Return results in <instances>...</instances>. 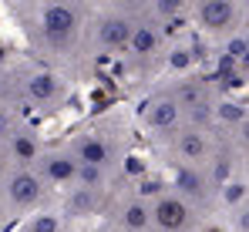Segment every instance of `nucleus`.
<instances>
[{
    "label": "nucleus",
    "instance_id": "obj_26",
    "mask_svg": "<svg viewBox=\"0 0 249 232\" xmlns=\"http://www.w3.org/2000/svg\"><path fill=\"white\" fill-rule=\"evenodd\" d=\"M246 108H249V101H246Z\"/></svg>",
    "mask_w": 249,
    "mask_h": 232
},
{
    "label": "nucleus",
    "instance_id": "obj_21",
    "mask_svg": "<svg viewBox=\"0 0 249 232\" xmlns=\"http://www.w3.org/2000/svg\"><path fill=\"white\" fill-rule=\"evenodd\" d=\"M20 121H24V115H20V111H14V108H0V145L10 138V131H14Z\"/></svg>",
    "mask_w": 249,
    "mask_h": 232
},
{
    "label": "nucleus",
    "instance_id": "obj_22",
    "mask_svg": "<svg viewBox=\"0 0 249 232\" xmlns=\"http://www.w3.org/2000/svg\"><path fill=\"white\" fill-rule=\"evenodd\" d=\"M229 232H249V198L229 215Z\"/></svg>",
    "mask_w": 249,
    "mask_h": 232
},
{
    "label": "nucleus",
    "instance_id": "obj_17",
    "mask_svg": "<svg viewBox=\"0 0 249 232\" xmlns=\"http://www.w3.org/2000/svg\"><path fill=\"white\" fill-rule=\"evenodd\" d=\"M249 118V108L246 101H239V98H229V94H219L215 98V131L219 135H229L236 125H243Z\"/></svg>",
    "mask_w": 249,
    "mask_h": 232
},
{
    "label": "nucleus",
    "instance_id": "obj_6",
    "mask_svg": "<svg viewBox=\"0 0 249 232\" xmlns=\"http://www.w3.org/2000/svg\"><path fill=\"white\" fill-rule=\"evenodd\" d=\"M189 27L199 37L222 44L226 37L249 27V3H243V0H196V3H189Z\"/></svg>",
    "mask_w": 249,
    "mask_h": 232
},
{
    "label": "nucleus",
    "instance_id": "obj_5",
    "mask_svg": "<svg viewBox=\"0 0 249 232\" xmlns=\"http://www.w3.org/2000/svg\"><path fill=\"white\" fill-rule=\"evenodd\" d=\"M168 44H172V37L165 34V27L159 20H152L148 14H142V20H138V27H135V34H131V40H128V47L122 54L124 74L131 81H152L165 68Z\"/></svg>",
    "mask_w": 249,
    "mask_h": 232
},
{
    "label": "nucleus",
    "instance_id": "obj_25",
    "mask_svg": "<svg viewBox=\"0 0 249 232\" xmlns=\"http://www.w3.org/2000/svg\"><path fill=\"white\" fill-rule=\"evenodd\" d=\"M10 219H7V212H3V205H0V232H3V226H7Z\"/></svg>",
    "mask_w": 249,
    "mask_h": 232
},
{
    "label": "nucleus",
    "instance_id": "obj_18",
    "mask_svg": "<svg viewBox=\"0 0 249 232\" xmlns=\"http://www.w3.org/2000/svg\"><path fill=\"white\" fill-rule=\"evenodd\" d=\"M17 232H71V226L61 219L57 205H47V209H41V212L20 219V229Z\"/></svg>",
    "mask_w": 249,
    "mask_h": 232
},
{
    "label": "nucleus",
    "instance_id": "obj_19",
    "mask_svg": "<svg viewBox=\"0 0 249 232\" xmlns=\"http://www.w3.org/2000/svg\"><path fill=\"white\" fill-rule=\"evenodd\" d=\"M226 138V148L232 155V161L236 165H249V118L243 125H236L229 135H222Z\"/></svg>",
    "mask_w": 249,
    "mask_h": 232
},
{
    "label": "nucleus",
    "instance_id": "obj_15",
    "mask_svg": "<svg viewBox=\"0 0 249 232\" xmlns=\"http://www.w3.org/2000/svg\"><path fill=\"white\" fill-rule=\"evenodd\" d=\"M3 152H7V158H10V165L34 168V161H37L41 152H44V138L37 135V128H34V125L20 121V125L10 131V138L3 142Z\"/></svg>",
    "mask_w": 249,
    "mask_h": 232
},
{
    "label": "nucleus",
    "instance_id": "obj_12",
    "mask_svg": "<svg viewBox=\"0 0 249 232\" xmlns=\"http://www.w3.org/2000/svg\"><path fill=\"white\" fill-rule=\"evenodd\" d=\"M202 229H206V219L189 202H182L172 189H165L159 198H152V232H202Z\"/></svg>",
    "mask_w": 249,
    "mask_h": 232
},
{
    "label": "nucleus",
    "instance_id": "obj_1",
    "mask_svg": "<svg viewBox=\"0 0 249 232\" xmlns=\"http://www.w3.org/2000/svg\"><path fill=\"white\" fill-rule=\"evenodd\" d=\"M20 37L37 64L54 68L57 74H78L88 64V20L91 7L78 0H31L10 3Z\"/></svg>",
    "mask_w": 249,
    "mask_h": 232
},
{
    "label": "nucleus",
    "instance_id": "obj_4",
    "mask_svg": "<svg viewBox=\"0 0 249 232\" xmlns=\"http://www.w3.org/2000/svg\"><path fill=\"white\" fill-rule=\"evenodd\" d=\"M14 77H17V111H37V115H57L68 98V77L57 74L54 68L37 64L34 57L27 61H14Z\"/></svg>",
    "mask_w": 249,
    "mask_h": 232
},
{
    "label": "nucleus",
    "instance_id": "obj_14",
    "mask_svg": "<svg viewBox=\"0 0 249 232\" xmlns=\"http://www.w3.org/2000/svg\"><path fill=\"white\" fill-rule=\"evenodd\" d=\"M105 205H108V195H98V192H88L81 185H71L64 192H57V212L68 226L74 222H91L98 215H105Z\"/></svg>",
    "mask_w": 249,
    "mask_h": 232
},
{
    "label": "nucleus",
    "instance_id": "obj_13",
    "mask_svg": "<svg viewBox=\"0 0 249 232\" xmlns=\"http://www.w3.org/2000/svg\"><path fill=\"white\" fill-rule=\"evenodd\" d=\"M34 172L41 175V182L51 192H64L78 182V172H81V161L71 155V148L64 142H54V145H44L41 158L34 161Z\"/></svg>",
    "mask_w": 249,
    "mask_h": 232
},
{
    "label": "nucleus",
    "instance_id": "obj_11",
    "mask_svg": "<svg viewBox=\"0 0 249 232\" xmlns=\"http://www.w3.org/2000/svg\"><path fill=\"white\" fill-rule=\"evenodd\" d=\"M105 222L115 232H152V202H145L124 182V189H115L108 195Z\"/></svg>",
    "mask_w": 249,
    "mask_h": 232
},
{
    "label": "nucleus",
    "instance_id": "obj_24",
    "mask_svg": "<svg viewBox=\"0 0 249 232\" xmlns=\"http://www.w3.org/2000/svg\"><path fill=\"white\" fill-rule=\"evenodd\" d=\"M91 232H115V229H111L108 222H98V226H94V229H91Z\"/></svg>",
    "mask_w": 249,
    "mask_h": 232
},
{
    "label": "nucleus",
    "instance_id": "obj_9",
    "mask_svg": "<svg viewBox=\"0 0 249 232\" xmlns=\"http://www.w3.org/2000/svg\"><path fill=\"white\" fill-rule=\"evenodd\" d=\"M138 125H142V131L155 145H162L165 138H172L182 128V105L175 101V94H172L168 84H155L142 98V105H138Z\"/></svg>",
    "mask_w": 249,
    "mask_h": 232
},
{
    "label": "nucleus",
    "instance_id": "obj_20",
    "mask_svg": "<svg viewBox=\"0 0 249 232\" xmlns=\"http://www.w3.org/2000/svg\"><path fill=\"white\" fill-rule=\"evenodd\" d=\"M0 108L17 111V77H14V61H0Z\"/></svg>",
    "mask_w": 249,
    "mask_h": 232
},
{
    "label": "nucleus",
    "instance_id": "obj_16",
    "mask_svg": "<svg viewBox=\"0 0 249 232\" xmlns=\"http://www.w3.org/2000/svg\"><path fill=\"white\" fill-rule=\"evenodd\" d=\"M196 64H199V54L189 40H172L168 44V54H165V68L172 77H185V74H196Z\"/></svg>",
    "mask_w": 249,
    "mask_h": 232
},
{
    "label": "nucleus",
    "instance_id": "obj_8",
    "mask_svg": "<svg viewBox=\"0 0 249 232\" xmlns=\"http://www.w3.org/2000/svg\"><path fill=\"white\" fill-rule=\"evenodd\" d=\"M47 198H51V189L41 182V175L34 168L14 165L0 185V205H3L7 219H27V215L41 212L47 209Z\"/></svg>",
    "mask_w": 249,
    "mask_h": 232
},
{
    "label": "nucleus",
    "instance_id": "obj_7",
    "mask_svg": "<svg viewBox=\"0 0 249 232\" xmlns=\"http://www.w3.org/2000/svg\"><path fill=\"white\" fill-rule=\"evenodd\" d=\"M165 182L202 219L219 212V182L212 178L209 168H202V165H165Z\"/></svg>",
    "mask_w": 249,
    "mask_h": 232
},
{
    "label": "nucleus",
    "instance_id": "obj_10",
    "mask_svg": "<svg viewBox=\"0 0 249 232\" xmlns=\"http://www.w3.org/2000/svg\"><path fill=\"white\" fill-rule=\"evenodd\" d=\"M222 135H209V131H196V128H178L172 138H165L162 145H155L165 165H202L209 168V161L219 152Z\"/></svg>",
    "mask_w": 249,
    "mask_h": 232
},
{
    "label": "nucleus",
    "instance_id": "obj_3",
    "mask_svg": "<svg viewBox=\"0 0 249 232\" xmlns=\"http://www.w3.org/2000/svg\"><path fill=\"white\" fill-rule=\"evenodd\" d=\"M145 7L142 3H101L88 20V64L101 57H122Z\"/></svg>",
    "mask_w": 249,
    "mask_h": 232
},
{
    "label": "nucleus",
    "instance_id": "obj_2",
    "mask_svg": "<svg viewBox=\"0 0 249 232\" xmlns=\"http://www.w3.org/2000/svg\"><path fill=\"white\" fill-rule=\"evenodd\" d=\"M64 145L81 165H94L118 175L128 158V125L122 118H98L78 128L71 138H64Z\"/></svg>",
    "mask_w": 249,
    "mask_h": 232
},
{
    "label": "nucleus",
    "instance_id": "obj_23",
    "mask_svg": "<svg viewBox=\"0 0 249 232\" xmlns=\"http://www.w3.org/2000/svg\"><path fill=\"white\" fill-rule=\"evenodd\" d=\"M10 168H14V165H10V158H7V152H3V145H0V185H3V178L10 175Z\"/></svg>",
    "mask_w": 249,
    "mask_h": 232
}]
</instances>
